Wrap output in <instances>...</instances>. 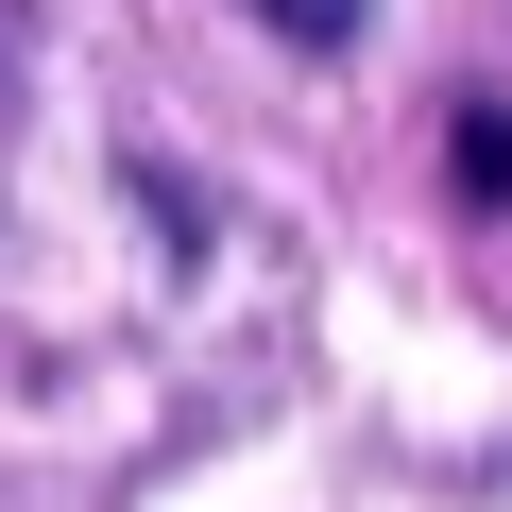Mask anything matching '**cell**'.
<instances>
[{
	"mask_svg": "<svg viewBox=\"0 0 512 512\" xmlns=\"http://www.w3.org/2000/svg\"><path fill=\"white\" fill-rule=\"evenodd\" d=\"M461 188L512 205V103H461Z\"/></svg>",
	"mask_w": 512,
	"mask_h": 512,
	"instance_id": "cell-2",
	"label": "cell"
},
{
	"mask_svg": "<svg viewBox=\"0 0 512 512\" xmlns=\"http://www.w3.org/2000/svg\"><path fill=\"white\" fill-rule=\"evenodd\" d=\"M256 35H291V52H359L376 0H256Z\"/></svg>",
	"mask_w": 512,
	"mask_h": 512,
	"instance_id": "cell-1",
	"label": "cell"
}]
</instances>
